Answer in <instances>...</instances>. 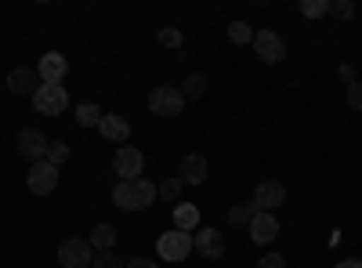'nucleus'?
<instances>
[{"label":"nucleus","mask_w":362,"mask_h":268,"mask_svg":"<svg viewBox=\"0 0 362 268\" xmlns=\"http://www.w3.org/2000/svg\"><path fill=\"white\" fill-rule=\"evenodd\" d=\"M174 228L196 232V228H199V206H196V203H177V206H174Z\"/></svg>","instance_id":"nucleus-17"},{"label":"nucleus","mask_w":362,"mask_h":268,"mask_svg":"<svg viewBox=\"0 0 362 268\" xmlns=\"http://www.w3.org/2000/svg\"><path fill=\"white\" fill-rule=\"evenodd\" d=\"M73 116H76V124H80V127H98L105 112H102L95 102H80V105L73 109Z\"/></svg>","instance_id":"nucleus-19"},{"label":"nucleus","mask_w":362,"mask_h":268,"mask_svg":"<svg viewBox=\"0 0 362 268\" xmlns=\"http://www.w3.org/2000/svg\"><path fill=\"white\" fill-rule=\"evenodd\" d=\"M334 268H362V257H344V261H337Z\"/></svg>","instance_id":"nucleus-32"},{"label":"nucleus","mask_w":362,"mask_h":268,"mask_svg":"<svg viewBox=\"0 0 362 268\" xmlns=\"http://www.w3.org/2000/svg\"><path fill=\"white\" fill-rule=\"evenodd\" d=\"M25 185H29V192H33V196H51L58 189V167H51L47 160L33 163V167H29V174H25Z\"/></svg>","instance_id":"nucleus-8"},{"label":"nucleus","mask_w":362,"mask_h":268,"mask_svg":"<svg viewBox=\"0 0 362 268\" xmlns=\"http://www.w3.org/2000/svg\"><path fill=\"white\" fill-rule=\"evenodd\" d=\"M15 145H18V153H22L29 163H40V160L47 156V145H51V141H47L37 127H22L18 138H15Z\"/></svg>","instance_id":"nucleus-9"},{"label":"nucleus","mask_w":362,"mask_h":268,"mask_svg":"<svg viewBox=\"0 0 362 268\" xmlns=\"http://www.w3.org/2000/svg\"><path fill=\"white\" fill-rule=\"evenodd\" d=\"M66 73H69V62H66L62 51H47L40 62H37L40 83H66Z\"/></svg>","instance_id":"nucleus-10"},{"label":"nucleus","mask_w":362,"mask_h":268,"mask_svg":"<svg viewBox=\"0 0 362 268\" xmlns=\"http://www.w3.org/2000/svg\"><path fill=\"white\" fill-rule=\"evenodd\" d=\"M156 189H160L163 199H177V196H181V177H167V182L156 185Z\"/></svg>","instance_id":"nucleus-28"},{"label":"nucleus","mask_w":362,"mask_h":268,"mask_svg":"<svg viewBox=\"0 0 362 268\" xmlns=\"http://www.w3.org/2000/svg\"><path fill=\"white\" fill-rule=\"evenodd\" d=\"M33 109L40 116H62L69 109V91L62 83H40V91L33 95Z\"/></svg>","instance_id":"nucleus-3"},{"label":"nucleus","mask_w":362,"mask_h":268,"mask_svg":"<svg viewBox=\"0 0 362 268\" xmlns=\"http://www.w3.org/2000/svg\"><path fill=\"white\" fill-rule=\"evenodd\" d=\"M254 33H257V29H250L247 22H232V25H228V40H232L235 47H243V44H254Z\"/></svg>","instance_id":"nucleus-22"},{"label":"nucleus","mask_w":362,"mask_h":268,"mask_svg":"<svg viewBox=\"0 0 362 268\" xmlns=\"http://www.w3.org/2000/svg\"><path fill=\"white\" fill-rule=\"evenodd\" d=\"M254 51H257L261 62L279 66L283 58H286V40L276 33V29H257V33H254Z\"/></svg>","instance_id":"nucleus-6"},{"label":"nucleus","mask_w":362,"mask_h":268,"mask_svg":"<svg viewBox=\"0 0 362 268\" xmlns=\"http://www.w3.org/2000/svg\"><path fill=\"white\" fill-rule=\"evenodd\" d=\"M127 268H160V264L148 261V257H134V261H127Z\"/></svg>","instance_id":"nucleus-31"},{"label":"nucleus","mask_w":362,"mask_h":268,"mask_svg":"<svg viewBox=\"0 0 362 268\" xmlns=\"http://www.w3.org/2000/svg\"><path fill=\"white\" fill-rule=\"evenodd\" d=\"M90 261H95V247H90V240L73 235V240H62V247H58V264L62 268H87Z\"/></svg>","instance_id":"nucleus-7"},{"label":"nucleus","mask_w":362,"mask_h":268,"mask_svg":"<svg viewBox=\"0 0 362 268\" xmlns=\"http://www.w3.org/2000/svg\"><path fill=\"white\" fill-rule=\"evenodd\" d=\"M148 109H153V116H181V109H185V98H181V87L174 83H163V87H153V95H148Z\"/></svg>","instance_id":"nucleus-4"},{"label":"nucleus","mask_w":362,"mask_h":268,"mask_svg":"<svg viewBox=\"0 0 362 268\" xmlns=\"http://www.w3.org/2000/svg\"><path fill=\"white\" fill-rule=\"evenodd\" d=\"M8 91H11V95H29V98H33V95L40 91L37 69H25V66L11 69V73H8Z\"/></svg>","instance_id":"nucleus-14"},{"label":"nucleus","mask_w":362,"mask_h":268,"mask_svg":"<svg viewBox=\"0 0 362 268\" xmlns=\"http://www.w3.org/2000/svg\"><path fill=\"white\" fill-rule=\"evenodd\" d=\"M145 170V153L134 145H119L116 156H112V174H119V182H134V177H141Z\"/></svg>","instance_id":"nucleus-5"},{"label":"nucleus","mask_w":362,"mask_h":268,"mask_svg":"<svg viewBox=\"0 0 362 268\" xmlns=\"http://www.w3.org/2000/svg\"><path fill=\"white\" fill-rule=\"evenodd\" d=\"M344 95H348V105H351L355 112H362V83H358V80H355V83L348 87Z\"/></svg>","instance_id":"nucleus-29"},{"label":"nucleus","mask_w":362,"mask_h":268,"mask_svg":"<svg viewBox=\"0 0 362 268\" xmlns=\"http://www.w3.org/2000/svg\"><path fill=\"white\" fill-rule=\"evenodd\" d=\"M98 134H102L105 141L127 145V138H131V124H127L119 112H105V116H102V124H98Z\"/></svg>","instance_id":"nucleus-15"},{"label":"nucleus","mask_w":362,"mask_h":268,"mask_svg":"<svg viewBox=\"0 0 362 268\" xmlns=\"http://www.w3.org/2000/svg\"><path fill=\"white\" fill-rule=\"evenodd\" d=\"M206 95V76L203 73H192L185 83H181V98H185V102H199Z\"/></svg>","instance_id":"nucleus-20"},{"label":"nucleus","mask_w":362,"mask_h":268,"mask_svg":"<svg viewBox=\"0 0 362 268\" xmlns=\"http://www.w3.org/2000/svg\"><path fill=\"white\" fill-rule=\"evenodd\" d=\"M300 15H305V18H322V15H329V0H300Z\"/></svg>","instance_id":"nucleus-24"},{"label":"nucleus","mask_w":362,"mask_h":268,"mask_svg":"<svg viewBox=\"0 0 362 268\" xmlns=\"http://www.w3.org/2000/svg\"><path fill=\"white\" fill-rule=\"evenodd\" d=\"M44 160H47L51 167H62V163L69 160V145H66V141H51V145H47V156H44Z\"/></svg>","instance_id":"nucleus-23"},{"label":"nucleus","mask_w":362,"mask_h":268,"mask_svg":"<svg viewBox=\"0 0 362 268\" xmlns=\"http://www.w3.org/2000/svg\"><path fill=\"white\" fill-rule=\"evenodd\" d=\"M206 174H210V163H206L203 153H189L185 160H181V170H177L181 185H203Z\"/></svg>","instance_id":"nucleus-12"},{"label":"nucleus","mask_w":362,"mask_h":268,"mask_svg":"<svg viewBox=\"0 0 362 268\" xmlns=\"http://www.w3.org/2000/svg\"><path fill=\"white\" fill-rule=\"evenodd\" d=\"M192 247L206 257V261H218L225 257V235L218 228H196L192 232Z\"/></svg>","instance_id":"nucleus-11"},{"label":"nucleus","mask_w":362,"mask_h":268,"mask_svg":"<svg viewBox=\"0 0 362 268\" xmlns=\"http://www.w3.org/2000/svg\"><path fill=\"white\" fill-rule=\"evenodd\" d=\"M160 44H163V47H181V44H185V37H181V29L163 25V29H160Z\"/></svg>","instance_id":"nucleus-25"},{"label":"nucleus","mask_w":362,"mask_h":268,"mask_svg":"<svg viewBox=\"0 0 362 268\" xmlns=\"http://www.w3.org/2000/svg\"><path fill=\"white\" fill-rule=\"evenodd\" d=\"M257 268H286V257H283V254H264V257L257 261Z\"/></svg>","instance_id":"nucleus-30"},{"label":"nucleus","mask_w":362,"mask_h":268,"mask_svg":"<svg viewBox=\"0 0 362 268\" xmlns=\"http://www.w3.org/2000/svg\"><path fill=\"white\" fill-rule=\"evenodd\" d=\"M254 214H257L254 199H250V203H239V206H232V211H228V225H232V228H243V225L254 221Z\"/></svg>","instance_id":"nucleus-21"},{"label":"nucleus","mask_w":362,"mask_h":268,"mask_svg":"<svg viewBox=\"0 0 362 268\" xmlns=\"http://www.w3.org/2000/svg\"><path fill=\"white\" fill-rule=\"evenodd\" d=\"M329 15H337V18H351V15H355V4H351V0H329Z\"/></svg>","instance_id":"nucleus-27"},{"label":"nucleus","mask_w":362,"mask_h":268,"mask_svg":"<svg viewBox=\"0 0 362 268\" xmlns=\"http://www.w3.org/2000/svg\"><path fill=\"white\" fill-rule=\"evenodd\" d=\"M90 268H124V261H119L112 250H105V254H95V261H90Z\"/></svg>","instance_id":"nucleus-26"},{"label":"nucleus","mask_w":362,"mask_h":268,"mask_svg":"<svg viewBox=\"0 0 362 268\" xmlns=\"http://www.w3.org/2000/svg\"><path fill=\"white\" fill-rule=\"evenodd\" d=\"M341 80L351 87V83H355V69H351V66H341Z\"/></svg>","instance_id":"nucleus-33"},{"label":"nucleus","mask_w":362,"mask_h":268,"mask_svg":"<svg viewBox=\"0 0 362 268\" xmlns=\"http://www.w3.org/2000/svg\"><path fill=\"white\" fill-rule=\"evenodd\" d=\"M192 250H196V247H192V232H181V228L163 232L160 240H156V254H160V261H167V264H181Z\"/></svg>","instance_id":"nucleus-2"},{"label":"nucleus","mask_w":362,"mask_h":268,"mask_svg":"<svg viewBox=\"0 0 362 268\" xmlns=\"http://www.w3.org/2000/svg\"><path fill=\"white\" fill-rule=\"evenodd\" d=\"M156 196H160V189L148 182V177L116 182V189H112V203L119 206V211H145V206H153Z\"/></svg>","instance_id":"nucleus-1"},{"label":"nucleus","mask_w":362,"mask_h":268,"mask_svg":"<svg viewBox=\"0 0 362 268\" xmlns=\"http://www.w3.org/2000/svg\"><path fill=\"white\" fill-rule=\"evenodd\" d=\"M247 228H250V240L261 243V247H268V243L279 235V221H276V214H268V211H257Z\"/></svg>","instance_id":"nucleus-13"},{"label":"nucleus","mask_w":362,"mask_h":268,"mask_svg":"<svg viewBox=\"0 0 362 268\" xmlns=\"http://www.w3.org/2000/svg\"><path fill=\"white\" fill-rule=\"evenodd\" d=\"M90 247H95V254H105L116 247V228L112 225H95V232H90Z\"/></svg>","instance_id":"nucleus-18"},{"label":"nucleus","mask_w":362,"mask_h":268,"mask_svg":"<svg viewBox=\"0 0 362 268\" xmlns=\"http://www.w3.org/2000/svg\"><path fill=\"white\" fill-rule=\"evenodd\" d=\"M283 199H286V189L279 185V182H261L257 189H254V206L257 211H276V206H283Z\"/></svg>","instance_id":"nucleus-16"}]
</instances>
